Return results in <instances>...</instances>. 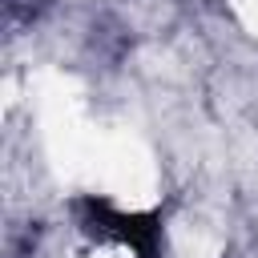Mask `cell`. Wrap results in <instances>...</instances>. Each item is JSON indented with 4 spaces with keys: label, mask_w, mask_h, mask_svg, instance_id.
Here are the masks:
<instances>
[{
    "label": "cell",
    "mask_w": 258,
    "mask_h": 258,
    "mask_svg": "<svg viewBox=\"0 0 258 258\" xmlns=\"http://www.w3.org/2000/svg\"><path fill=\"white\" fill-rule=\"evenodd\" d=\"M81 214H85V230L97 238H113L121 246H129L137 258H161V218L157 214H125L117 210L109 198H81Z\"/></svg>",
    "instance_id": "obj_1"
}]
</instances>
